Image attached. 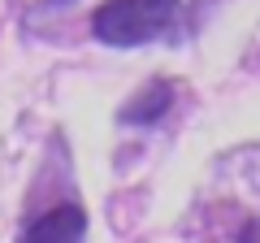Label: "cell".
Instances as JSON below:
<instances>
[{
	"instance_id": "6da1fadb",
	"label": "cell",
	"mask_w": 260,
	"mask_h": 243,
	"mask_svg": "<svg viewBox=\"0 0 260 243\" xmlns=\"http://www.w3.org/2000/svg\"><path fill=\"white\" fill-rule=\"evenodd\" d=\"M182 0H104L91 13V35L109 48H143L169 35Z\"/></svg>"
},
{
	"instance_id": "7a4b0ae2",
	"label": "cell",
	"mask_w": 260,
	"mask_h": 243,
	"mask_svg": "<svg viewBox=\"0 0 260 243\" xmlns=\"http://www.w3.org/2000/svg\"><path fill=\"white\" fill-rule=\"evenodd\" d=\"M18 243H87V213L78 204H56L30 217Z\"/></svg>"
},
{
	"instance_id": "3957f363",
	"label": "cell",
	"mask_w": 260,
	"mask_h": 243,
	"mask_svg": "<svg viewBox=\"0 0 260 243\" xmlns=\"http://www.w3.org/2000/svg\"><path fill=\"white\" fill-rule=\"evenodd\" d=\"M169 109H174V83L169 78H152L121 104V122L126 126H156Z\"/></svg>"
},
{
	"instance_id": "277c9868",
	"label": "cell",
	"mask_w": 260,
	"mask_h": 243,
	"mask_svg": "<svg viewBox=\"0 0 260 243\" xmlns=\"http://www.w3.org/2000/svg\"><path fill=\"white\" fill-rule=\"evenodd\" d=\"M234 243H260V217L243 222V226H239V234H234Z\"/></svg>"
},
{
	"instance_id": "5b68a950",
	"label": "cell",
	"mask_w": 260,
	"mask_h": 243,
	"mask_svg": "<svg viewBox=\"0 0 260 243\" xmlns=\"http://www.w3.org/2000/svg\"><path fill=\"white\" fill-rule=\"evenodd\" d=\"M208 5H213V0H200V9H208Z\"/></svg>"
}]
</instances>
